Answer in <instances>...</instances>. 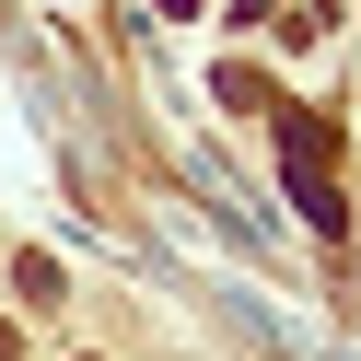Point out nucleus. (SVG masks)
<instances>
[{
    "label": "nucleus",
    "instance_id": "f257e3e1",
    "mask_svg": "<svg viewBox=\"0 0 361 361\" xmlns=\"http://www.w3.org/2000/svg\"><path fill=\"white\" fill-rule=\"evenodd\" d=\"M280 187H291V210H303L326 245L350 233V198H338V175H326V164H280Z\"/></svg>",
    "mask_w": 361,
    "mask_h": 361
},
{
    "label": "nucleus",
    "instance_id": "f03ea898",
    "mask_svg": "<svg viewBox=\"0 0 361 361\" xmlns=\"http://www.w3.org/2000/svg\"><path fill=\"white\" fill-rule=\"evenodd\" d=\"M12 350H24V338H12V314H0V361H12Z\"/></svg>",
    "mask_w": 361,
    "mask_h": 361
},
{
    "label": "nucleus",
    "instance_id": "7ed1b4c3",
    "mask_svg": "<svg viewBox=\"0 0 361 361\" xmlns=\"http://www.w3.org/2000/svg\"><path fill=\"white\" fill-rule=\"evenodd\" d=\"M233 12H268V0H233Z\"/></svg>",
    "mask_w": 361,
    "mask_h": 361
}]
</instances>
